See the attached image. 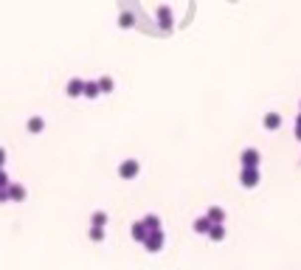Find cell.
<instances>
[{
    "label": "cell",
    "mask_w": 301,
    "mask_h": 270,
    "mask_svg": "<svg viewBox=\"0 0 301 270\" xmlns=\"http://www.w3.org/2000/svg\"><path fill=\"white\" fill-rule=\"evenodd\" d=\"M82 90H85V82H82V79H70L68 85H65V93H68L70 99H76V96H82Z\"/></svg>",
    "instance_id": "5"
},
{
    "label": "cell",
    "mask_w": 301,
    "mask_h": 270,
    "mask_svg": "<svg viewBox=\"0 0 301 270\" xmlns=\"http://www.w3.org/2000/svg\"><path fill=\"white\" fill-rule=\"evenodd\" d=\"M3 166H6V149L0 147V169H3Z\"/></svg>",
    "instance_id": "22"
},
{
    "label": "cell",
    "mask_w": 301,
    "mask_h": 270,
    "mask_svg": "<svg viewBox=\"0 0 301 270\" xmlns=\"http://www.w3.org/2000/svg\"><path fill=\"white\" fill-rule=\"evenodd\" d=\"M296 138H299V141H301V127H296Z\"/></svg>",
    "instance_id": "23"
},
{
    "label": "cell",
    "mask_w": 301,
    "mask_h": 270,
    "mask_svg": "<svg viewBox=\"0 0 301 270\" xmlns=\"http://www.w3.org/2000/svg\"><path fill=\"white\" fill-rule=\"evenodd\" d=\"M191 228H194L197 234H208V231H211V219H208L206 214H203V217L194 219V225H191Z\"/></svg>",
    "instance_id": "13"
},
{
    "label": "cell",
    "mask_w": 301,
    "mask_h": 270,
    "mask_svg": "<svg viewBox=\"0 0 301 270\" xmlns=\"http://www.w3.org/2000/svg\"><path fill=\"white\" fill-rule=\"evenodd\" d=\"M141 222H144L146 231H164V228H161V217H158V214H146Z\"/></svg>",
    "instance_id": "10"
},
{
    "label": "cell",
    "mask_w": 301,
    "mask_h": 270,
    "mask_svg": "<svg viewBox=\"0 0 301 270\" xmlns=\"http://www.w3.org/2000/svg\"><path fill=\"white\" fill-rule=\"evenodd\" d=\"M206 217L211 219V225H225V211L220 209V206H211V209L206 211Z\"/></svg>",
    "instance_id": "6"
},
{
    "label": "cell",
    "mask_w": 301,
    "mask_h": 270,
    "mask_svg": "<svg viewBox=\"0 0 301 270\" xmlns=\"http://www.w3.org/2000/svg\"><path fill=\"white\" fill-rule=\"evenodd\" d=\"M208 239L223 242V239H225V225H211V231H208Z\"/></svg>",
    "instance_id": "15"
},
{
    "label": "cell",
    "mask_w": 301,
    "mask_h": 270,
    "mask_svg": "<svg viewBox=\"0 0 301 270\" xmlns=\"http://www.w3.org/2000/svg\"><path fill=\"white\" fill-rule=\"evenodd\" d=\"M119 26L121 28H129V26H132V14H127V11H124V14L119 17Z\"/></svg>",
    "instance_id": "19"
},
{
    "label": "cell",
    "mask_w": 301,
    "mask_h": 270,
    "mask_svg": "<svg viewBox=\"0 0 301 270\" xmlns=\"http://www.w3.org/2000/svg\"><path fill=\"white\" fill-rule=\"evenodd\" d=\"M9 200H11V203H23V200H26V186L9 183Z\"/></svg>",
    "instance_id": "7"
},
{
    "label": "cell",
    "mask_w": 301,
    "mask_h": 270,
    "mask_svg": "<svg viewBox=\"0 0 301 270\" xmlns=\"http://www.w3.org/2000/svg\"><path fill=\"white\" fill-rule=\"evenodd\" d=\"M296 127H301V113H299V118H296Z\"/></svg>",
    "instance_id": "24"
},
{
    "label": "cell",
    "mask_w": 301,
    "mask_h": 270,
    "mask_svg": "<svg viewBox=\"0 0 301 270\" xmlns=\"http://www.w3.org/2000/svg\"><path fill=\"white\" fill-rule=\"evenodd\" d=\"M26 127H28V132H31V135H37V132H43V130H45V121L40 118V115H31Z\"/></svg>",
    "instance_id": "12"
},
{
    "label": "cell",
    "mask_w": 301,
    "mask_h": 270,
    "mask_svg": "<svg viewBox=\"0 0 301 270\" xmlns=\"http://www.w3.org/2000/svg\"><path fill=\"white\" fill-rule=\"evenodd\" d=\"M0 203H9V186H6V189H0Z\"/></svg>",
    "instance_id": "21"
},
{
    "label": "cell",
    "mask_w": 301,
    "mask_h": 270,
    "mask_svg": "<svg viewBox=\"0 0 301 270\" xmlns=\"http://www.w3.org/2000/svg\"><path fill=\"white\" fill-rule=\"evenodd\" d=\"M240 183L245 186V189H253V186H259V169H242Z\"/></svg>",
    "instance_id": "4"
},
{
    "label": "cell",
    "mask_w": 301,
    "mask_h": 270,
    "mask_svg": "<svg viewBox=\"0 0 301 270\" xmlns=\"http://www.w3.org/2000/svg\"><path fill=\"white\" fill-rule=\"evenodd\" d=\"M11 180H9V174H6V169H0V189H6Z\"/></svg>",
    "instance_id": "20"
},
{
    "label": "cell",
    "mask_w": 301,
    "mask_h": 270,
    "mask_svg": "<svg viewBox=\"0 0 301 270\" xmlns=\"http://www.w3.org/2000/svg\"><path fill=\"white\" fill-rule=\"evenodd\" d=\"M240 161H242V169H259V149H253V147H248V149H242V155H240Z\"/></svg>",
    "instance_id": "3"
},
{
    "label": "cell",
    "mask_w": 301,
    "mask_h": 270,
    "mask_svg": "<svg viewBox=\"0 0 301 270\" xmlns=\"http://www.w3.org/2000/svg\"><path fill=\"white\" fill-rule=\"evenodd\" d=\"M265 130H279V127H282V115L279 113H265Z\"/></svg>",
    "instance_id": "11"
},
{
    "label": "cell",
    "mask_w": 301,
    "mask_h": 270,
    "mask_svg": "<svg viewBox=\"0 0 301 270\" xmlns=\"http://www.w3.org/2000/svg\"><path fill=\"white\" fill-rule=\"evenodd\" d=\"M129 234H132V239H135V242H141V245H144V239H146V234H149V231H146V228H144V222L138 219V222H132V228H129Z\"/></svg>",
    "instance_id": "8"
},
{
    "label": "cell",
    "mask_w": 301,
    "mask_h": 270,
    "mask_svg": "<svg viewBox=\"0 0 301 270\" xmlns=\"http://www.w3.org/2000/svg\"><path fill=\"white\" fill-rule=\"evenodd\" d=\"M99 90H102V93H110V90H113V79L110 76H102V79H99Z\"/></svg>",
    "instance_id": "17"
},
{
    "label": "cell",
    "mask_w": 301,
    "mask_h": 270,
    "mask_svg": "<svg viewBox=\"0 0 301 270\" xmlns=\"http://www.w3.org/2000/svg\"><path fill=\"white\" fill-rule=\"evenodd\" d=\"M90 222H93V225H99V228H104V225H107V211H93Z\"/></svg>",
    "instance_id": "16"
},
{
    "label": "cell",
    "mask_w": 301,
    "mask_h": 270,
    "mask_svg": "<svg viewBox=\"0 0 301 270\" xmlns=\"http://www.w3.org/2000/svg\"><path fill=\"white\" fill-rule=\"evenodd\" d=\"M102 93L99 90V82H85V90H82V96H87V99H96Z\"/></svg>",
    "instance_id": "14"
},
{
    "label": "cell",
    "mask_w": 301,
    "mask_h": 270,
    "mask_svg": "<svg viewBox=\"0 0 301 270\" xmlns=\"http://www.w3.org/2000/svg\"><path fill=\"white\" fill-rule=\"evenodd\" d=\"M90 239H93V242H102V239H104V228L90 225Z\"/></svg>",
    "instance_id": "18"
},
{
    "label": "cell",
    "mask_w": 301,
    "mask_h": 270,
    "mask_svg": "<svg viewBox=\"0 0 301 270\" xmlns=\"http://www.w3.org/2000/svg\"><path fill=\"white\" fill-rule=\"evenodd\" d=\"M158 23L164 28H172V9H169V6H161V9H158Z\"/></svg>",
    "instance_id": "9"
},
{
    "label": "cell",
    "mask_w": 301,
    "mask_h": 270,
    "mask_svg": "<svg viewBox=\"0 0 301 270\" xmlns=\"http://www.w3.org/2000/svg\"><path fill=\"white\" fill-rule=\"evenodd\" d=\"M164 245H166V236H164V231H149V234H146V239H144V248H146L149 253L164 251Z\"/></svg>",
    "instance_id": "1"
},
{
    "label": "cell",
    "mask_w": 301,
    "mask_h": 270,
    "mask_svg": "<svg viewBox=\"0 0 301 270\" xmlns=\"http://www.w3.org/2000/svg\"><path fill=\"white\" fill-rule=\"evenodd\" d=\"M138 172H141V163H138L135 158H127V161H121V166H119V177H121V180H132Z\"/></svg>",
    "instance_id": "2"
}]
</instances>
